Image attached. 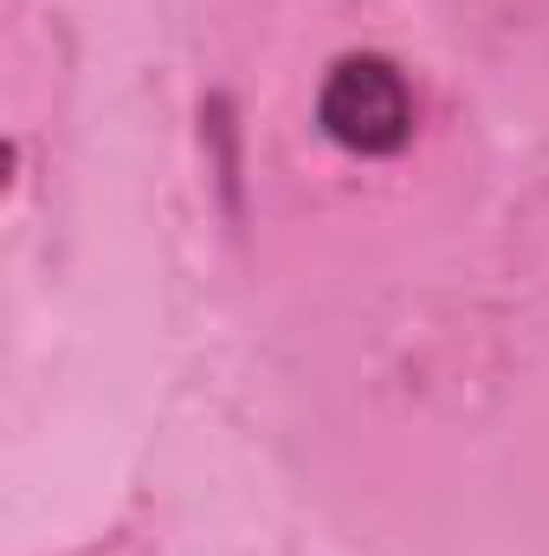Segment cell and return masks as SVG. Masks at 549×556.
I'll list each match as a JSON object with an SVG mask.
<instances>
[{
    "instance_id": "6da1fadb",
    "label": "cell",
    "mask_w": 549,
    "mask_h": 556,
    "mask_svg": "<svg viewBox=\"0 0 549 556\" xmlns=\"http://www.w3.org/2000/svg\"><path fill=\"white\" fill-rule=\"evenodd\" d=\"M317 130L349 155H401L413 142V85L388 52H343L317 91Z\"/></svg>"
}]
</instances>
